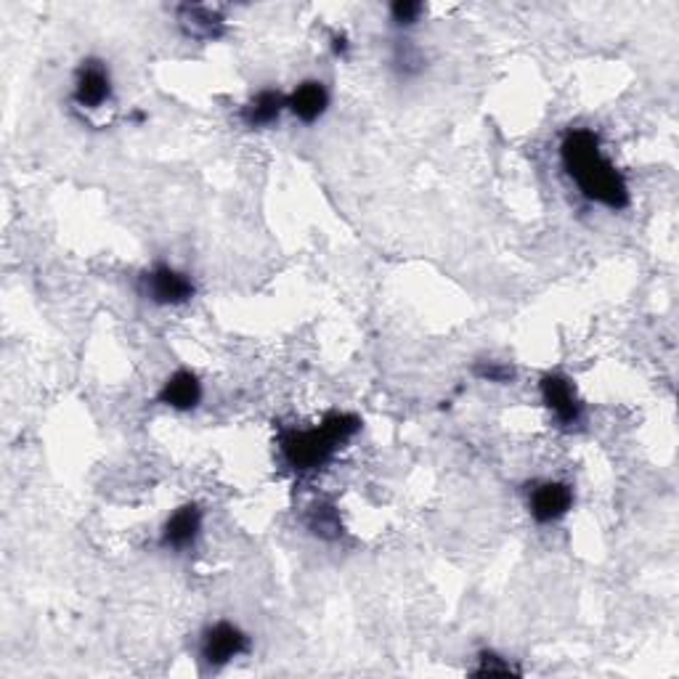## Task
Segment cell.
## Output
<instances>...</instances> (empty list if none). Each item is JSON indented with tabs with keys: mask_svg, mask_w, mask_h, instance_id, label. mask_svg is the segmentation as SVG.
Instances as JSON below:
<instances>
[{
	"mask_svg": "<svg viewBox=\"0 0 679 679\" xmlns=\"http://www.w3.org/2000/svg\"><path fill=\"white\" fill-rule=\"evenodd\" d=\"M176 19L186 38L199 43H216L226 35V17L216 6L184 3L176 9Z\"/></svg>",
	"mask_w": 679,
	"mask_h": 679,
	"instance_id": "cell-9",
	"label": "cell"
},
{
	"mask_svg": "<svg viewBox=\"0 0 679 679\" xmlns=\"http://www.w3.org/2000/svg\"><path fill=\"white\" fill-rule=\"evenodd\" d=\"M329 91L322 80H303L293 94H287V112L297 122L314 125L327 115Z\"/></svg>",
	"mask_w": 679,
	"mask_h": 679,
	"instance_id": "cell-11",
	"label": "cell"
},
{
	"mask_svg": "<svg viewBox=\"0 0 679 679\" xmlns=\"http://www.w3.org/2000/svg\"><path fill=\"white\" fill-rule=\"evenodd\" d=\"M287 112V94L279 88H263L239 109V120L249 130H268Z\"/></svg>",
	"mask_w": 679,
	"mask_h": 679,
	"instance_id": "cell-10",
	"label": "cell"
},
{
	"mask_svg": "<svg viewBox=\"0 0 679 679\" xmlns=\"http://www.w3.org/2000/svg\"><path fill=\"white\" fill-rule=\"evenodd\" d=\"M560 163L589 203L621 213L632 203L623 173L608 159L600 136L589 128H571L560 141Z\"/></svg>",
	"mask_w": 679,
	"mask_h": 679,
	"instance_id": "cell-1",
	"label": "cell"
},
{
	"mask_svg": "<svg viewBox=\"0 0 679 679\" xmlns=\"http://www.w3.org/2000/svg\"><path fill=\"white\" fill-rule=\"evenodd\" d=\"M205 512L199 504L186 502L165 521L163 531H159V547L168 552H189L194 544L203 537Z\"/></svg>",
	"mask_w": 679,
	"mask_h": 679,
	"instance_id": "cell-8",
	"label": "cell"
},
{
	"mask_svg": "<svg viewBox=\"0 0 679 679\" xmlns=\"http://www.w3.org/2000/svg\"><path fill=\"white\" fill-rule=\"evenodd\" d=\"M475 677H510L521 675V669L510 661V658L494 653V650H483L478 656V667L473 669Z\"/></svg>",
	"mask_w": 679,
	"mask_h": 679,
	"instance_id": "cell-14",
	"label": "cell"
},
{
	"mask_svg": "<svg viewBox=\"0 0 679 679\" xmlns=\"http://www.w3.org/2000/svg\"><path fill=\"white\" fill-rule=\"evenodd\" d=\"M393 65L401 69V75H406L409 78V75H417L425 61H422L417 48H414L412 43H406V40H401V43L396 46V53H393Z\"/></svg>",
	"mask_w": 679,
	"mask_h": 679,
	"instance_id": "cell-17",
	"label": "cell"
},
{
	"mask_svg": "<svg viewBox=\"0 0 679 679\" xmlns=\"http://www.w3.org/2000/svg\"><path fill=\"white\" fill-rule=\"evenodd\" d=\"M138 293H141L144 301L155 303L159 308H178L194 301L197 284L189 274L178 272L170 263H155L138 276Z\"/></svg>",
	"mask_w": 679,
	"mask_h": 679,
	"instance_id": "cell-3",
	"label": "cell"
},
{
	"mask_svg": "<svg viewBox=\"0 0 679 679\" xmlns=\"http://www.w3.org/2000/svg\"><path fill=\"white\" fill-rule=\"evenodd\" d=\"M247 650L249 637L232 621L210 623L203 632V640H199V656H203V661L213 669L226 667L234 658L245 656Z\"/></svg>",
	"mask_w": 679,
	"mask_h": 679,
	"instance_id": "cell-7",
	"label": "cell"
},
{
	"mask_svg": "<svg viewBox=\"0 0 679 679\" xmlns=\"http://www.w3.org/2000/svg\"><path fill=\"white\" fill-rule=\"evenodd\" d=\"M387 13H391L393 27L409 30V27L420 24V19L425 17V3H420V0H398V3H393L387 9Z\"/></svg>",
	"mask_w": 679,
	"mask_h": 679,
	"instance_id": "cell-15",
	"label": "cell"
},
{
	"mask_svg": "<svg viewBox=\"0 0 679 679\" xmlns=\"http://www.w3.org/2000/svg\"><path fill=\"white\" fill-rule=\"evenodd\" d=\"M205 391L199 377L191 370H178L173 372L168 380H165L163 387H159L157 401L163 406L173 409V412H191V409L199 406Z\"/></svg>",
	"mask_w": 679,
	"mask_h": 679,
	"instance_id": "cell-12",
	"label": "cell"
},
{
	"mask_svg": "<svg viewBox=\"0 0 679 679\" xmlns=\"http://www.w3.org/2000/svg\"><path fill=\"white\" fill-rule=\"evenodd\" d=\"M362 431V420L348 412H332L322 420V425L308 427V431H284L279 439V449L284 462L295 473H316L327 464L345 441Z\"/></svg>",
	"mask_w": 679,
	"mask_h": 679,
	"instance_id": "cell-2",
	"label": "cell"
},
{
	"mask_svg": "<svg viewBox=\"0 0 679 679\" xmlns=\"http://www.w3.org/2000/svg\"><path fill=\"white\" fill-rule=\"evenodd\" d=\"M573 502H577V496H573L571 483L555 481V478L531 483L529 499H525L531 518L539 525H555L563 521L568 512L573 510Z\"/></svg>",
	"mask_w": 679,
	"mask_h": 679,
	"instance_id": "cell-6",
	"label": "cell"
},
{
	"mask_svg": "<svg viewBox=\"0 0 679 679\" xmlns=\"http://www.w3.org/2000/svg\"><path fill=\"white\" fill-rule=\"evenodd\" d=\"M332 51H335V57H345L348 53V38L345 35H332Z\"/></svg>",
	"mask_w": 679,
	"mask_h": 679,
	"instance_id": "cell-18",
	"label": "cell"
},
{
	"mask_svg": "<svg viewBox=\"0 0 679 679\" xmlns=\"http://www.w3.org/2000/svg\"><path fill=\"white\" fill-rule=\"evenodd\" d=\"M306 525L311 533H316V537L322 539H340V533H343V523H340L337 510L332 508V504H316V508H311Z\"/></svg>",
	"mask_w": 679,
	"mask_h": 679,
	"instance_id": "cell-13",
	"label": "cell"
},
{
	"mask_svg": "<svg viewBox=\"0 0 679 679\" xmlns=\"http://www.w3.org/2000/svg\"><path fill=\"white\" fill-rule=\"evenodd\" d=\"M115 99V82L109 67L101 59H82L78 72H75L72 82V101L75 107L86 109V112H96L104 109Z\"/></svg>",
	"mask_w": 679,
	"mask_h": 679,
	"instance_id": "cell-5",
	"label": "cell"
},
{
	"mask_svg": "<svg viewBox=\"0 0 679 679\" xmlns=\"http://www.w3.org/2000/svg\"><path fill=\"white\" fill-rule=\"evenodd\" d=\"M539 393H542V404L550 409L560 431H577L584 422V404H581L577 385L565 374L547 372L539 383Z\"/></svg>",
	"mask_w": 679,
	"mask_h": 679,
	"instance_id": "cell-4",
	"label": "cell"
},
{
	"mask_svg": "<svg viewBox=\"0 0 679 679\" xmlns=\"http://www.w3.org/2000/svg\"><path fill=\"white\" fill-rule=\"evenodd\" d=\"M475 377L483 380V383H494V385H510L515 383L518 370L512 364L504 362H478L473 366Z\"/></svg>",
	"mask_w": 679,
	"mask_h": 679,
	"instance_id": "cell-16",
	"label": "cell"
}]
</instances>
